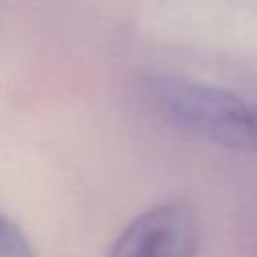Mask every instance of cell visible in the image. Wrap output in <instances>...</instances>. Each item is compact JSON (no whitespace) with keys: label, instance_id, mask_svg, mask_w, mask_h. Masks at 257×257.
I'll return each mask as SVG.
<instances>
[{"label":"cell","instance_id":"obj_1","mask_svg":"<svg viewBox=\"0 0 257 257\" xmlns=\"http://www.w3.org/2000/svg\"><path fill=\"white\" fill-rule=\"evenodd\" d=\"M147 94L173 126L241 151H257V104L225 88L177 74H153Z\"/></svg>","mask_w":257,"mask_h":257},{"label":"cell","instance_id":"obj_2","mask_svg":"<svg viewBox=\"0 0 257 257\" xmlns=\"http://www.w3.org/2000/svg\"><path fill=\"white\" fill-rule=\"evenodd\" d=\"M199 221L189 203L169 201L137 215L116 237L108 257H195Z\"/></svg>","mask_w":257,"mask_h":257},{"label":"cell","instance_id":"obj_3","mask_svg":"<svg viewBox=\"0 0 257 257\" xmlns=\"http://www.w3.org/2000/svg\"><path fill=\"white\" fill-rule=\"evenodd\" d=\"M0 257H34L26 237L0 211Z\"/></svg>","mask_w":257,"mask_h":257}]
</instances>
